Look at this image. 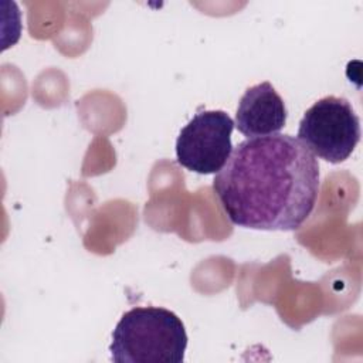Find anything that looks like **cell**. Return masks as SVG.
Returning a JSON list of instances; mask_svg holds the SVG:
<instances>
[{"instance_id": "1", "label": "cell", "mask_w": 363, "mask_h": 363, "mask_svg": "<svg viewBox=\"0 0 363 363\" xmlns=\"http://www.w3.org/2000/svg\"><path fill=\"white\" fill-rule=\"evenodd\" d=\"M319 177L316 157L296 138L274 133L240 142L217 172L213 189L233 224L291 231L311 216Z\"/></svg>"}, {"instance_id": "2", "label": "cell", "mask_w": 363, "mask_h": 363, "mask_svg": "<svg viewBox=\"0 0 363 363\" xmlns=\"http://www.w3.org/2000/svg\"><path fill=\"white\" fill-rule=\"evenodd\" d=\"M187 333L182 319L159 306H136L116 323L109 345L116 363H182Z\"/></svg>"}, {"instance_id": "3", "label": "cell", "mask_w": 363, "mask_h": 363, "mask_svg": "<svg viewBox=\"0 0 363 363\" xmlns=\"http://www.w3.org/2000/svg\"><path fill=\"white\" fill-rule=\"evenodd\" d=\"M298 140L313 156L340 163L353 153L360 140V119L346 98L323 96L303 113Z\"/></svg>"}, {"instance_id": "4", "label": "cell", "mask_w": 363, "mask_h": 363, "mask_svg": "<svg viewBox=\"0 0 363 363\" xmlns=\"http://www.w3.org/2000/svg\"><path fill=\"white\" fill-rule=\"evenodd\" d=\"M233 129L234 121L224 111L196 113L176 139L177 163L199 174L217 173L233 150Z\"/></svg>"}, {"instance_id": "5", "label": "cell", "mask_w": 363, "mask_h": 363, "mask_svg": "<svg viewBox=\"0 0 363 363\" xmlns=\"http://www.w3.org/2000/svg\"><path fill=\"white\" fill-rule=\"evenodd\" d=\"M286 106L271 82L265 81L245 89L241 96L234 126L248 138L278 133L286 123Z\"/></svg>"}]
</instances>
